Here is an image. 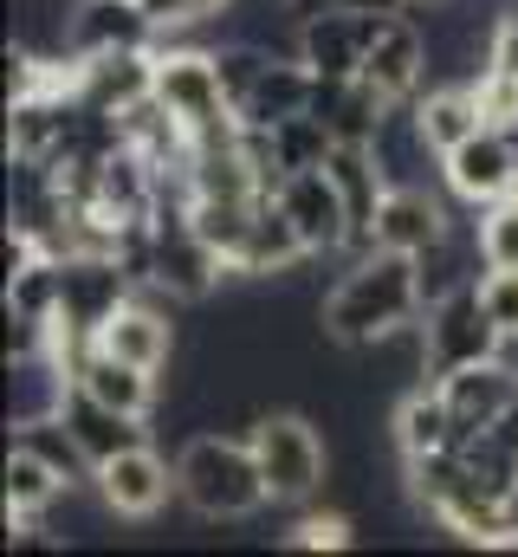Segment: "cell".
Masks as SVG:
<instances>
[{"mask_svg":"<svg viewBox=\"0 0 518 557\" xmlns=\"http://www.w3.org/2000/svg\"><path fill=\"white\" fill-rule=\"evenodd\" d=\"M493 72H513L518 78V7H506L493 20Z\"/></svg>","mask_w":518,"mask_h":557,"instance_id":"cell-29","label":"cell"},{"mask_svg":"<svg viewBox=\"0 0 518 557\" xmlns=\"http://www.w3.org/2000/svg\"><path fill=\"white\" fill-rule=\"evenodd\" d=\"M434 240H447V208L428 188H388L377 208V247L388 253H428Z\"/></svg>","mask_w":518,"mask_h":557,"instance_id":"cell-18","label":"cell"},{"mask_svg":"<svg viewBox=\"0 0 518 557\" xmlns=\"http://www.w3.org/2000/svg\"><path fill=\"white\" fill-rule=\"evenodd\" d=\"M331 7H363V13H402L408 0H285L292 20H311V13H331Z\"/></svg>","mask_w":518,"mask_h":557,"instance_id":"cell-30","label":"cell"},{"mask_svg":"<svg viewBox=\"0 0 518 557\" xmlns=\"http://www.w3.org/2000/svg\"><path fill=\"white\" fill-rule=\"evenodd\" d=\"M415 267H421V305H441L447 292L480 285V278L467 273V253H460V240H454V234H447V240H434L428 253H415Z\"/></svg>","mask_w":518,"mask_h":557,"instance_id":"cell-24","label":"cell"},{"mask_svg":"<svg viewBox=\"0 0 518 557\" xmlns=\"http://www.w3.org/2000/svg\"><path fill=\"white\" fill-rule=\"evenodd\" d=\"M279 208L298 221V234H305L311 253H344V247H350V208H344L331 169H298V175H285V182H279Z\"/></svg>","mask_w":518,"mask_h":557,"instance_id":"cell-10","label":"cell"},{"mask_svg":"<svg viewBox=\"0 0 518 557\" xmlns=\"http://www.w3.org/2000/svg\"><path fill=\"white\" fill-rule=\"evenodd\" d=\"M247 441H254L259 473H266V486H272V499H279V506H298V499H311V493L324 486V467H331V454H324L318 428L298 416V409L259 416Z\"/></svg>","mask_w":518,"mask_h":557,"instance_id":"cell-5","label":"cell"},{"mask_svg":"<svg viewBox=\"0 0 518 557\" xmlns=\"http://www.w3.org/2000/svg\"><path fill=\"white\" fill-rule=\"evenodd\" d=\"M454 441H460V428H454V409H447L441 383H415L402 396V409H395V447H402V460L447 454Z\"/></svg>","mask_w":518,"mask_h":557,"instance_id":"cell-20","label":"cell"},{"mask_svg":"<svg viewBox=\"0 0 518 557\" xmlns=\"http://www.w3.org/2000/svg\"><path fill=\"white\" fill-rule=\"evenodd\" d=\"M311 98H318V72H311L305 59H279V52H272L234 111H240V124L272 131V124H285V117H305V111H311Z\"/></svg>","mask_w":518,"mask_h":557,"instance_id":"cell-15","label":"cell"},{"mask_svg":"<svg viewBox=\"0 0 518 557\" xmlns=\"http://www.w3.org/2000/svg\"><path fill=\"white\" fill-rule=\"evenodd\" d=\"M259 201H266V195H259ZM259 201H214V195H195V208H188L195 234L227 260V273H234V267H240V253H247V234H254Z\"/></svg>","mask_w":518,"mask_h":557,"instance_id":"cell-23","label":"cell"},{"mask_svg":"<svg viewBox=\"0 0 518 557\" xmlns=\"http://www.w3.org/2000/svg\"><path fill=\"white\" fill-rule=\"evenodd\" d=\"M143 7H149V20H156L162 33H182V26H195V20L221 13L227 0H143Z\"/></svg>","mask_w":518,"mask_h":557,"instance_id":"cell-27","label":"cell"},{"mask_svg":"<svg viewBox=\"0 0 518 557\" xmlns=\"http://www.w3.org/2000/svg\"><path fill=\"white\" fill-rule=\"evenodd\" d=\"M124 298H136V278L111 253H72L59 260V318L52 331H98Z\"/></svg>","mask_w":518,"mask_h":557,"instance_id":"cell-7","label":"cell"},{"mask_svg":"<svg viewBox=\"0 0 518 557\" xmlns=\"http://www.w3.org/2000/svg\"><path fill=\"white\" fill-rule=\"evenodd\" d=\"M156 98L188 124L195 143L240 137V111L221 85L214 52H201V46H156Z\"/></svg>","mask_w":518,"mask_h":557,"instance_id":"cell-3","label":"cell"},{"mask_svg":"<svg viewBox=\"0 0 518 557\" xmlns=\"http://www.w3.org/2000/svg\"><path fill=\"white\" fill-rule=\"evenodd\" d=\"M480 298H486V311H493V324L518 337V267H493V273L480 278Z\"/></svg>","mask_w":518,"mask_h":557,"instance_id":"cell-26","label":"cell"},{"mask_svg":"<svg viewBox=\"0 0 518 557\" xmlns=\"http://www.w3.org/2000/svg\"><path fill=\"white\" fill-rule=\"evenodd\" d=\"M421 311L428 305H421V267H415V253L377 247V253H363L350 273L337 278V292L318 305V324H324L331 344L370 350V344H383L395 331H408Z\"/></svg>","mask_w":518,"mask_h":557,"instance_id":"cell-1","label":"cell"},{"mask_svg":"<svg viewBox=\"0 0 518 557\" xmlns=\"http://www.w3.org/2000/svg\"><path fill=\"white\" fill-rule=\"evenodd\" d=\"M65 473L39 454V447H26V441H13V454H7V512H46V506H59L65 499Z\"/></svg>","mask_w":518,"mask_h":557,"instance_id":"cell-22","label":"cell"},{"mask_svg":"<svg viewBox=\"0 0 518 557\" xmlns=\"http://www.w3.org/2000/svg\"><path fill=\"white\" fill-rule=\"evenodd\" d=\"M408 7H441V0H408Z\"/></svg>","mask_w":518,"mask_h":557,"instance_id":"cell-32","label":"cell"},{"mask_svg":"<svg viewBox=\"0 0 518 557\" xmlns=\"http://www.w3.org/2000/svg\"><path fill=\"white\" fill-rule=\"evenodd\" d=\"M98 344H104L111 357L136 363V370H162L169 350H175V337H169V311L149 305V298H124V305L98 324Z\"/></svg>","mask_w":518,"mask_h":557,"instance_id":"cell-16","label":"cell"},{"mask_svg":"<svg viewBox=\"0 0 518 557\" xmlns=\"http://www.w3.org/2000/svg\"><path fill=\"white\" fill-rule=\"evenodd\" d=\"M156 39H162V26L149 20L143 0H78V7H72V33H65V52H72V59L149 52Z\"/></svg>","mask_w":518,"mask_h":557,"instance_id":"cell-9","label":"cell"},{"mask_svg":"<svg viewBox=\"0 0 518 557\" xmlns=\"http://www.w3.org/2000/svg\"><path fill=\"white\" fill-rule=\"evenodd\" d=\"M156 91V46L149 52H98V59H72V98L118 117L136 98Z\"/></svg>","mask_w":518,"mask_h":557,"instance_id":"cell-12","label":"cell"},{"mask_svg":"<svg viewBox=\"0 0 518 557\" xmlns=\"http://www.w3.org/2000/svg\"><path fill=\"white\" fill-rule=\"evenodd\" d=\"M506 532H513V545H518V486L506 493Z\"/></svg>","mask_w":518,"mask_h":557,"instance_id":"cell-31","label":"cell"},{"mask_svg":"<svg viewBox=\"0 0 518 557\" xmlns=\"http://www.w3.org/2000/svg\"><path fill=\"white\" fill-rule=\"evenodd\" d=\"M480 260L486 267H518V195L493 201L480 214Z\"/></svg>","mask_w":518,"mask_h":557,"instance_id":"cell-25","label":"cell"},{"mask_svg":"<svg viewBox=\"0 0 518 557\" xmlns=\"http://www.w3.org/2000/svg\"><path fill=\"white\" fill-rule=\"evenodd\" d=\"M59 421L72 428V441L85 447V460L91 467H104V460H118L124 447H136L143 441V416H124V409H111V403H98L91 389H65V409H59Z\"/></svg>","mask_w":518,"mask_h":557,"instance_id":"cell-17","label":"cell"},{"mask_svg":"<svg viewBox=\"0 0 518 557\" xmlns=\"http://www.w3.org/2000/svg\"><path fill=\"white\" fill-rule=\"evenodd\" d=\"M415 111H421V131H428V143H434L441 156L486 131V104H480L473 85H434V91L415 98Z\"/></svg>","mask_w":518,"mask_h":557,"instance_id":"cell-21","label":"cell"},{"mask_svg":"<svg viewBox=\"0 0 518 557\" xmlns=\"http://www.w3.org/2000/svg\"><path fill=\"white\" fill-rule=\"evenodd\" d=\"M441 396H447L454 428H460V441H467V434L493 428V421L518 403V370L513 363H499V357H493V363H467V370L441 376ZM460 441H454V447H460Z\"/></svg>","mask_w":518,"mask_h":557,"instance_id":"cell-14","label":"cell"},{"mask_svg":"<svg viewBox=\"0 0 518 557\" xmlns=\"http://www.w3.org/2000/svg\"><path fill=\"white\" fill-rule=\"evenodd\" d=\"M175 493L201 512V519H254L272 499L266 473H259L254 441H227V434H195L175 460Z\"/></svg>","mask_w":518,"mask_h":557,"instance_id":"cell-2","label":"cell"},{"mask_svg":"<svg viewBox=\"0 0 518 557\" xmlns=\"http://www.w3.org/2000/svg\"><path fill=\"white\" fill-rule=\"evenodd\" d=\"M363 78L383 91L388 104H408V98H421V91H428V33H421V20H408V13H388L383 39L370 46V65H363Z\"/></svg>","mask_w":518,"mask_h":557,"instance_id":"cell-13","label":"cell"},{"mask_svg":"<svg viewBox=\"0 0 518 557\" xmlns=\"http://www.w3.org/2000/svg\"><path fill=\"white\" fill-rule=\"evenodd\" d=\"M91 480H98V499H104L118 519H149V512H162V499L175 493V473H169V460H162L149 441H136L118 460H104Z\"/></svg>","mask_w":518,"mask_h":557,"instance_id":"cell-11","label":"cell"},{"mask_svg":"<svg viewBox=\"0 0 518 557\" xmlns=\"http://www.w3.org/2000/svg\"><path fill=\"white\" fill-rule=\"evenodd\" d=\"M421 344H428V383H441V376H454V370H467V363H493L513 337L493 324L480 285H460V292H447L441 305H428Z\"/></svg>","mask_w":518,"mask_h":557,"instance_id":"cell-4","label":"cell"},{"mask_svg":"<svg viewBox=\"0 0 518 557\" xmlns=\"http://www.w3.org/2000/svg\"><path fill=\"white\" fill-rule=\"evenodd\" d=\"M383 26H388V13H363V7L311 13V20H298V59L318 78H363L370 46L383 39Z\"/></svg>","mask_w":518,"mask_h":557,"instance_id":"cell-6","label":"cell"},{"mask_svg":"<svg viewBox=\"0 0 518 557\" xmlns=\"http://www.w3.org/2000/svg\"><path fill=\"white\" fill-rule=\"evenodd\" d=\"M441 175H447V188H454L460 201L493 208V201H506L518 188V143L506 137L499 124H486L480 137H467L460 149L441 156Z\"/></svg>","mask_w":518,"mask_h":557,"instance_id":"cell-8","label":"cell"},{"mask_svg":"<svg viewBox=\"0 0 518 557\" xmlns=\"http://www.w3.org/2000/svg\"><path fill=\"white\" fill-rule=\"evenodd\" d=\"M292 545H311V552H344L350 545V519L344 512H318V519H305L298 525V539Z\"/></svg>","mask_w":518,"mask_h":557,"instance_id":"cell-28","label":"cell"},{"mask_svg":"<svg viewBox=\"0 0 518 557\" xmlns=\"http://www.w3.org/2000/svg\"><path fill=\"white\" fill-rule=\"evenodd\" d=\"M72 383L91 389L98 403L124 409V416H149V403H156V370H136V363H124V357H111L104 344H91V350L78 357Z\"/></svg>","mask_w":518,"mask_h":557,"instance_id":"cell-19","label":"cell"}]
</instances>
